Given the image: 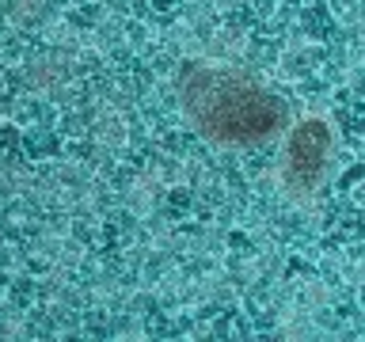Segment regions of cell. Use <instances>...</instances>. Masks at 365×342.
<instances>
[{"instance_id":"obj_1","label":"cell","mask_w":365,"mask_h":342,"mask_svg":"<svg viewBox=\"0 0 365 342\" xmlns=\"http://www.w3.org/2000/svg\"><path fill=\"white\" fill-rule=\"evenodd\" d=\"M182 103H187L190 118L198 122V130L225 145L262 141L285 122L282 103L270 91L236 73H225V68L190 73L187 88H182Z\"/></svg>"},{"instance_id":"obj_2","label":"cell","mask_w":365,"mask_h":342,"mask_svg":"<svg viewBox=\"0 0 365 342\" xmlns=\"http://www.w3.org/2000/svg\"><path fill=\"white\" fill-rule=\"evenodd\" d=\"M331 152V133L324 122H304L301 130L293 133L289 152H285V175H289L297 187H312V182L324 175Z\"/></svg>"}]
</instances>
